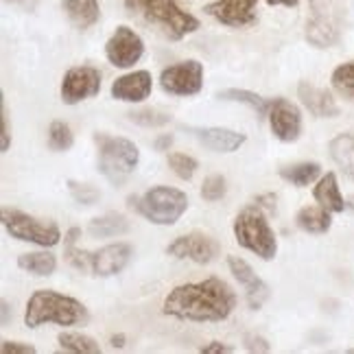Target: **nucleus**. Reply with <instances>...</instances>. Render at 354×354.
I'll list each match as a JSON object with an SVG mask.
<instances>
[{"label": "nucleus", "instance_id": "20", "mask_svg": "<svg viewBox=\"0 0 354 354\" xmlns=\"http://www.w3.org/2000/svg\"><path fill=\"white\" fill-rule=\"evenodd\" d=\"M313 197H315V201L319 203V206H324L326 210H330V212H344L348 208L342 190H339L337 175L333 171L319 177L317 186L313 188Z\"/></svg>", "mask_w": 354, "mask_h": 354}, {"label": "nucleus", "instance_id": "24", "mask_svg": "<svg viewBox=\"0 0 354 354\" xmlns=\"http://www.w3.org/2000/svg\"><path fill=\"white\" fill-rule=\"evenodd\" d=\"M88 232L94 239H110V236H122L129 232V221L120 212H107L103 216L92 219L88 225Z\"/></svg>", "mask_w": 354, "mask_h": 354}, {"label": "nucleus", "instance_id": "29", "mask_svg": "<svg viewBox=\"0 0 354 354\" xmlns=\"http://www.w3.org/2000/svg\"><path fill=\"white\" fill-rule=\"evenodd\" d=\"M219 99H221V101H232V103H243V105H248V107H252V110H254L258 116H265V114L269 112V103L261 97V94L250 92V90L230 88V90L219 92Z\"/></svg>", "mask_w": 354, "mask_h": 354}, {"label": "nucleus", "instance_id": "41", "mask_svg": "<svg viewBox=\"0 0 354 354\" xmlns=\"http://www.w3.org/2000/svg\"><path fill=\"white\" fill-rule=\"evenodd\" d=\"M0 308H3V319H0V324L7 326V324H9V310H11L7 299H3V302H0Z\"/></svg>", "mask_w": 354, "mask_h": 354}, {"label": "nucleus", "instance_id": "1", "mask_svg": "<svg viewBox=\"0 0 354 354\" xmlns=\"http://www.w3.org/2000/svg\"><path fill=\"white\" fill-rule=\"evenodd\" d=\"M236 293L221 278L186 282L175 287L165 299V315L184 322H223L236 308Z\"/></svg>", "mask_w": 354, "mask_h": 354}, {"label": "nucleus", "instance_id": "11", "mask_svg": "<svg viewBox=\"0 0 354 354\" xmlns=\"http://www.w3.org/2000/svg\"><path fill=\"white\" fill-rule=\"evenodd\" d=\"M101 92V73L92 66L71 68L62 81V101L66 105H77Z\"/></svg>", "mask_w": 354, "mask_h": 354}, {"label": "nucleus", "instance_id": "33", "mask_svg": "<svg viewBox=\"0 0 354 354\" xmlns=\"http://www.w3.org/2000/svg\"><path fill=\"white\" fill-rule=\"evenodd\" d=\"M169 167L173 169V173L182 180H193V175L197 173V160L193 156L186 153H169Z\"/></svg>", "mask_w": 354, "mask_h": 354}, {"label": "nucleus", "instance_id": "28", "mask_svg": "<svg viewBox=\"0 0 354 354\" xmlns=\"http://www.w3.org/2000/svg\"><path fill=\"white\" fill-rule=\"evenodd\" d=\"M57 342L62 350L73 354H101V346L84 333H62Z\"/></svg>", "mask_w": 354, "mask_h": 354}, {"label": "nucleus", "instance_id": "30", "mask_svg": "<svg viewBox=\"0 0 354 354\" xmlns=\"http://www.w3.org/2000/svg\"><path fill=\"white\" fill-rule=\"evenodd\" d=\"M75 145V136L64 120H53L48 127V147L53 151H68Z\"/></svg>", "mask_w": 354, "mask_h": 354}, {"label": "nucleus", "instance_id": "12", "mask_svg": "<svg viewBox=\"0 0 354 354\" xmlns=\"http://www.w3.org/2000/svg\"><path fill=\"white\" fill-rule=\"evenodd\" d=\"M167 252L175 258H188L197 265H208L221 256V245L216 239L203 232H190L184 236H177Z\"/></svg>", "mask_w": 354, "mask_h": 354}, {"label": "nucleus", "instance_id": "5", "mask_svg": "<svg viewBox=\"0 0 354 354\" xmlns=\"http://www.w3.org/2000/svg\"><path fill=\"white\" fill-rule=\"evenodd\" d=\"M234 239L241 248H245L248 252L256 254L263 261H274L278 254V241L274 230H271L267 216L263 212V208L258 206H248L243 208L236 219H234Z\"/></svg>", "mask_w": 354, "mask_h": 354}, {"label": "nucleus", "instance_id": "39", "mask_svg": "<svg viewBox=\"0 0 354 354\" xmlns=\"http://www.w3.org/2000/svg\"><path fill=\"white\" fill-rule=\"evenodd\" d=\"M199 352H201V354H232L234 348H232V346H227V344H221V342H212V344H208V346H203Z\"/></svg>", "mask_w": 354, "mask_h": 354}, {"label": "nucleus", "instance_id": "26", "mask_svg": "<svg viewBox=\"0 0 354 354\" xmlns=\"http://www.w3.org/2000/svg\"><path fill=\"white\" fill-rule=\"evenodd\" d=\"M18 267L29 271L33 276H50L57 269V258L48 252H33V254H22L18 258Z\"/></svg>", "mask_w": 354, "mask_h": 354}, {"label": "nucleus", "instance_id": "38", "mask_svg": "<svg viewBox=\"0 0 354 354\" xmlns=\"http://www.w3.org/2000/svg\"><path fill=\"white\" fill-rule=\"evenodd\" d=\"M0 105H3V142H0V151H7L9 145H11V133H9V116H7V103L5 99L0 101Z\"/></svg>", "mask_w": 354, "mask_h": 354}, {"label": "nucleus", "instance_id": "6", "mask_svg": "<svg viewBox=\"0 0 354 354\" xmlns=\"http://www.w3.org/2000/svg\"><path fill=\"white\" fill-rule=\"evenodd\" d=\"M94 140L99 145V171L112 186H122L140 162V151L127 138L97 133Z\"/></svg>", "mask_w": 354, "mask_h": 354}, {"label": "nucleus", "instance_id": "31", "mask_svg": "<svg viewBox=\"0 0 354 354\" xmlns=\"http://www.w3.org/2000/svg\"><path fill=\"white\" fill-rule=\"evenodd\" d=\"M330 81H333V88L339 94H344V97L354 101V59L337 66Z\"/></svg>", "mask_w": 354, "mask_h": 354}, {"label": "nucleus", "instance_id": "17", "mask_svg": "<svg viewBox=\"0 0 354 354\" xmlns=\"http://www.w3.org/2000/svg\"><path fill=\"white\" fill-rule=\"evenodd\" d=\"M190 136L203 145L212 149L216 153H232L236 149H241L248 140V136L234 131V129H225V127H184Z\"/></svg>", "mask_w": 354, "mask_h": 354}, {"label": "nucleus", "instance_id": "40", "mask_svg": "<svg viewBox=\"0 0 354 354\" xmlns=\"http://www.w3.org/2000/svg\"><path fill=\"white\" fill-rule=\"evenodd\" d=\"M171 142H173L171 136H160V138L156 140V149L158 151H167V149L171 147Z\"/></svg>", "mask_w": 354, "mask_h": 354}, {"label": "nucleus", "instance_id": "35", "mask_svg": "<svg viewBox=\"0 0 354 354\" xmlns=\"http://www.w3.org/2000/svg\"><path fill=\"white\" fill-rule=\"evenodd\" d=\"M225 177L223 175H210L203 180V186H201V197L206 201H219L223 195H225Z\"/></svg>", "mask_w": 354, "mask_h": 354}, {"label": "nucleus", "instance_id": "2", "mask_svg": "<svg viewBox=\"0 0 354 354\" xmlns=\"http://www.w3.org/2000/svg\"><path fill=\"white\" fill-rule=\"evenodd\" d=\"M90 322V313L86 304L71 295H62L57 291H35L24 310V324L29 328H39L42 324L57 326H86Z\"/></svg>", "mask_w": 354, "mask_h": 354}, {"label": "nucleus", "instance_id": "23", "mask_svg": "<svg viewBox=\"0 0 354 354\" xmlns=\"http://www.w3.org/2000/svg\"><path fill=\"white\" fill-rule=\"evenodd\" d=\"M328 149H330V158L335 160V165L354 182V136L352 133L335 136Z\"/></svg>", "mask_w": 354, "mask_h": 354}, {"label": "nucleus", "instance_id": "22", "mask_svg": "<svg viewBox=\"0 0 354 354\" xmlns=\"http://www.w3.org/2000/svg\"><path fill=\"white\" fill-rule=\"evenodd\" d=\"M330 214L333 212L326 210L324 206H306L295 214V223L299 230H304L308 234H324L333 225Z\"/></svg>", "mask_w": 354, "mask_h": 354}, {"label": "nucleus", "instance_id": "14", "mask_svg": "<svg viewBox=\"0 0 354 354\" xmlns=\"http://www.w3.org/2000/svg\"><path fill=\"white\" fill-rule=\"evenodd\" d=\"M269 125L271 131L282 142H295L302 136V112L287 99H274L269 103Z\"/></svg>", "mask_w": 354, "mask_h": 354}, {"label": "nucleus", "instance_id": "34", "mask_svg": "<svg viewBox=\"0 0 354 354\" xmlns=\"http://www.w3.org/2000/svg\"><path fill=\"white\" fill-rule=\"evenodd\" d=\"M68 190H71V195L77 203H84V206H92V203H97L101 193L94 186L90 184H79L75 180H68Z\"/></svg>", "mask_w": 354, "mask_h": 354}, {"label": "nucleus", "instance_id": "8", "mask_svg": "<svg viewBox=\"0 0 354 354\" xmlns=\"http://www.w3.org/2000/svg\"><path fill=\"white\" fill-rule=\"evenodd\" d=\"M3 225L7 227V232L13 239L39 245V248H55L62 239L57 223L35 219V216L20 212V210L5 208L3 210Z\"/></svg>", "mask_w": 354, "mask_h": 354}, {"label": "nucleus", "instance_id": "15", "mask_svg": "<svg viewBox=\"0 0 354 354\" xmlns=\"http://www.w3.org/2000/svg\"><path fill=\"white\" fill-rule=\"evenodd\" d=\"M227 267L232 271V276L245 287V295H248V304L252 310H261L263 304L269 299V287L263 278H258L254 274V269L250 267L248 261H243L239 256L227 258Z\"/></svg>", "mask_w": 354, "mask_h": 354}, {"label": "nucleus", "instance_id": "4", "mask_svg": "<svg viewBox=\"0 0 354 354\" xmlns=\"http://www.w3.org/2000/svg\"><path fill=\"white\" fill-rule=\"evenodd\" d=\"M306 42L315 48H330L344 35L346 29V3L344 0H308Z\"/></svg>", "mask_w": 354, "mask_h": 354}, {"label": "nucleus", "instance_id": "7", "mask_svg": "<svg viewBox=\"0 0 354 354\" xmlns=\"http://www.w3.org/2000/svg\"><path fill=\"white\" fill-rule=\"evenodd\" d=\"M131 208L138 210L147 221L156 225H173L188 208L186 193L171 186H153L145 195L129 199Z\"/></svg>", "mask_w": 354, "mask_h": 354}, {"label": "nucleus", "instance_id": "10", "mask_svg": "<svg viewBox=\"0 0 354 354\" xmlns=\"http://www.w3.org/2000/svg\"><path fill=\"white\" fill-rule=\"evenodd\" d=\"M160 88L175 97H195L203 88V66L197 59H186L165 68Z\"/></svg>", "mask_w": 354, "mask_h": 354}, {"label": "nucleus", "instance_id": "19", "mask_svg": "<svg viewBox=\"0 0 354 354\" xmlns=\"http://www.w3.org/2000/svg\"><path fill=\"white\" fill-rule=\"evenodd\" d=\"M297 97L313 116H317V118H335V116H339V105H337L335 97L328 90L313 86V84H308V81H299Z\"/></svg>", "mask_w": 354, "mask_h": 354}, {"label": "nucleus", "instance_id": "27", "mask_svg": "<svg viewBox=\"0 0 354 354\" xmlns=\"http://www.w3.org/2000/svg\"><path fill=\"white\" fill-rule=\"evenodd\" d=\"M79 236H81L79 227L68 230V234L64 236V256H66V261L71 263L75 269H79V271H92V254H86V252L77 250Z\"/></svg>", "mask_w": 354, "mask_h": 354}, {"label": "nucleus", "instance_id": "13", "mask_svg": "<svg viewBox=\"0 0 354 354\" xmlns=\"http://www.w3.org/2000/svg\"><path fill=\"white\" fill-rule=\"evenodd\" d=\"M107 62L116 68H131L145 55V42L129 26H118L105 44Z\"/></svg>", "mask_w": 354, "mask_h": 354}, {"label": "nucleus", "instance_id": "43", "mask_svg": "<svg viewBox=\"0 0 354 354\" xmlns=\"http://www.w3.org/2000/svg\"><path fill=\"white\" fill-rule=\"evenodd\" d=\"M346 206H348V208H350V210L354 212V195H350V197L346 199Z\"/></svg>", "mask_w": 354, "mask_h": 354}, {"label": "nucleus", "instance_id": "9", "mask_svg": "<svg viewBox=\"0 0 354 354\" xmlns=\"http://www.w3.org/2000/svg\"><path fill=\"white\" fill-rule=\"evenodd\" d=\"M261 0H212L210 5H206V11L210 18L216 22H221L232 29H241V26H250L256 22V5ZM267 3L282 5V7H297L302 0H267Z\"/></svg>", "mask_w": 354, "mask_h": 354}, {"label": "nucleus", "instance_id": "18", "mask_svg": "<svg viewBox=\"0 0 354 354\" xmlns=\"http://www.w3.org/2000/svg\"><path fill=\"white\" fill-rule=\"evenodd\" d=\"M153 90V77L149 71H136L118 77L112 84V97L125 103H140Z\"/></svg>", "mask_w": 354, "mask_h": 354}, {"label": "nucleus", "instance_id": "44", "mask_svg": "<svg viewBox=\"0 0 354 354\" xmlns=\"http://www.w3.org/2000/svg\"><path fill=\"white\" fill-rule=\"evenodd\" d=\"M11 3H16V0H11Z\"/></svg>", "mask_w": 354, "mask_h": 354}, {"label": "nucleus", "instance_id": "32", "mask_svg": "<svg viewBox=\"0 0 354 354\" xmlns=\"http://www.w3.org/2000/svg\"><path fill=\"white\" fill-rule=\"evenodd\" d=\"M131 122L142 127H165L171 122V114L156 110V107H140V110H133L127 114Z\"/></svg>", "mask_w": 354, "mask_h": 354}, {"label": "nucleus", "instance_id": "42", "mask_svg": "<svg viewBox=\"0 0 354 354\" xmlns=\"http://www.w3.org/2000/svg\"><path fill=\"white\" fill-rule=\"evenodd\" d=\"M110 344H112V348H122V346H125V335H114L112 339H110Z\"/></svg>", "mask_w": 354, "mask_h": 354}, {"label": "nucleus", "instance_id": "21", "mask_svg": "<svg viewBox=\"0 0 354 354\" xmlns=\"http://www.w3.org/2000/svg\"><path fill=\"white\" fill-rule=\"evenodd\" d=\"M64 11L77 29L86 31L94 26L101 18L99 0H64Z\"/></svg>", "mask_w": 354, "mask_h": 354}, {"label": "nucleus", "instance_id": "36", "mask_svg": "<svg viewBox=\"0 0 354 354\" xmlns=\"http://www.w3.org/2000/svg\"><path fill=\"white\" fill-rule=\"evenodd\" d=\"M243 344H245V350H250V352H269L271 350L269 342L261 335H245Z\"/></svg>", "mask_w": 354, "mask_h": 354}, {"label": "nucleus", "instance_id": "25", "mask_svg": "<svg viewBox=\"0 0 354 354\" xmlns=\"http://www.w3.org/2000/svg\"><path fill=\"white\" fill-rule=\"evenodd\" d=\"M280 177L284 182H289V184H293L297 188H304V186L319 180L322 167L317 165V162H299V165L280 169Z\"/></svg>", "mask_w": 354, "mask_h": 354}, {"label": "nucleus", "instance_id": "37", "mask_svg": "<svg viewBox=\"0 0 354 354\" xmlns=\"http://www.w3.org/2000/svg\"><path fill=\"white\" fill-rule=\"evenodd\" d=\"M0 352L3 354H35V346L31 344H20V342H3L0 346Z\"/></svg>", "mask_w": 354, "mask_h": 354}, {"label": "nucleus", "instance_id": "16", "mask_svg": "<svg viewBox=\"0 0 354 354\" xmlns=\"http://www.w3.org/2000/svg\"><path fill=\"white\" fill-rule=\"evenodd\" d=\"M133 256V248L129 243H112L105 245L99 252L92 254V274L99 278H110L120 274Z\"/></svg>", "mask_w": 354, "mask_h": 354}, {"label": "nucleus", "instance_id": "3", "mask_svg": "<svg viewBox=\"0 0 354 354\" xmlns=\"http://www.w3.org/2000/svg\"><path fill=\"white\" fill-rule=\"evenodd\" d=\"M125 7L131 16L153 26L173 42L199 29V20L193 13L184 11L175 0H125Z\"/></svg>", "mask_w": 354, "mask_h": 354}]
</instances>
